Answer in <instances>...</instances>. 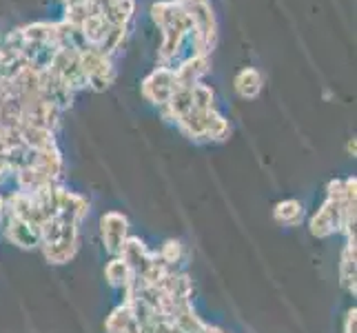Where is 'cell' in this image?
Masks as SVG:
<instances>
[{
  "label": "cell",
  "mask_w": 357,
  "mask_h": 333,
  "mask_svg": "<svg viewBox=\"0 0 357 333\" xmlns=\"http://www.w3.org/2000/svg\"><path fill=\"white\" fill-rule=\"evenodd\" d=\"M176 87H178L176 71L158 67L155 71H151L149 76L142 80V96L149 103H153L158 107H165Z\"/></svg>",
  "instance_id": "6da1fadb"
},
{
  "label": "cell",
  "mask_w": 357,
  "mask_h": 333,
  "mask_svg": "<svg viewBox=\"0 0 357 333\" xmlns=\"http://www.w3.org/2000/svg\"><path fill=\"white\" fill-rule=\"evenodd\" d=\"M100 231H102V240H105V249L109 253L118 256L122 242L127 240L129 233V220L118 214V212H109L100 220Z\"/></svg>",
  "instance_id": "7a4b0ae2"
},
{
  "label": "cell",
  "mask_w": 357,
  "mask_h": 333,
  "mask_svg": "<svg viewBox=\"0 0 357 333\" xmlns=\"http://www.w3.org/2000/svg\"><path fill=\"white\" fill-rule=\"evenodd\" d=\"M342 209L344 205L335 202V200H324V205L317 209V214L311 218V233L317 238H328L331 233L340 231L342 225Z\"/></svg>",
  "instance_id": "3957f363"
},
{
  "label": "cell",
  "mask_w": 357,
  "mask_h": 333,
  "mask_svg": "<svg viewBox=\"0 0 357 333\" xmlns=\"http://www.w3.org/2000/svg\"><path fill=\"white\" fill-rule=\"evenodd\" d=\"M118 258H122V260H125V262L129 265V269L133 271L135 276H142V274H144V269L149 267L153 253H151L149 249H146L144 242H142L140 238L127 236V240L122 242V246H120Z\"/></svg>",
  "instance_id": "277c9868"
},
{
  "label": "cell",
  "mask_w": 357,
  "mask_h": 333,
  "mask_svg": "<svg viewBox=\"0 0 357 333\" xmlns=\"http://www.w3.org/2000/svg\"><path fill=\"white\" fill-rule=\"evenodd\" d=\"M7 238L22 246V249H33V246H40V227L31 225V222H24L20 218L9 216L7 227H5Z\"/></svg>",
  "instance_id": "5b68a950"
},
{
  "label": "cell",
  "mask_w": 357,
  "mask_h": 333,
  "mask_svg": "<svg viewBox=\"0 0 357 333\" xmlns=\"http://www.w3.org/2000/svg\"><path fill=\"white\" fill-rule=\"evenodd\" d=\"M193 109V96H191V87H184V84H178V87L174 89V94H171L169 103L165 107H160V111H162V116L171 122H178L189 114V111Z\"/></svg>",
  "instance_id": "8992f818"
},
{
  "label": "cell",
  "mask_w": 357,
  "mask_h": 333,
  "mask_svg": "<svg viewBox=\"0 0 357 333\" xmlns=\"http://www.w3.org/2000/svg\"><path fill=\"white\" fill-rule=\"evenodd\" d=\"M49 182H58L60 174H63V156H60L58 147H47L33 154V165Z\"/></svg>",
  "instance_id": "52a82bcc"
},
{
  "label": "cell",
  "mask_w": 357,
  "mask_h": 333,
  "mask_svg": "<svg viewBox=\"0 0 357 333\" xmlns=\"http://www.w3.org/2000/svg\"><path fill=\"white\" fill-rule=\"evenodd\" d=\"M208 69H211V60L208 56H193L176 69V80L178 84L184 87H193L195 82H200L202 76H206Z\"/></svg>",
  "instance_id": "ba28073f"
},
{
  "label": "cell",
  "mask_w": 357,
  "mask_h": 333,
  "mask_svg": "<svg viewBox=\"0 0 357 333\" xmlns=\"http://www.w3.org/2000/svg\"><path fill=\"white\" fill-rule=\"evenodd\" d=\"M105 327L109 333H138V329H140L129 309V304H125V302L112 311V316L107 318Z\"/></svg>",
  "instance_id": "9c48e42d"
},
{
  "label": "cell",
  "mask_w": 357,
  "mask_h": 333,
  "mask_svg": "<svg viewBox=\"0 0 357 333\" xmlns=\"http://www.w3.org/2000/svg\"><path fill=\"white\" fill-rule=\"evenodd\" d=\"M89 212V202L82 198V195L78 193H71L67 189L60 191V209H58V214H63L67 218H73V220H82L84 216H87Z\"/></svg>",
  "instance_id": "30bf717a"
},
{
  "label": "cell",
  "mask_w": 357,
  "mask_h": 333,
  "mask_svg": "<svg viewBox=\"0 0 357 333\" xmlns=\"http://www.w3.org/2000/svg\"><path fill=\"white\" fill-rule=\"evenodd\" d=\"M206 120H208V111H200V109H191L187 116H184L178 127L184 135H189L193 140H202L204 131H206Z\"/></svg>",
  "instance_id": "8fae6325"
},
{
  "label": "cell",
  "mask_w": 357,
  "mask_h": 333,
  "mask_svg": "<svg viewBox=\"0 0 357 333\" xmlns=\"http://www.w3.org/2000/svg\"><path fill=\"white\" fill-rule=\"evenodd\" d=\"M22 145H27L29 149L33 151H40L47 149V147H56V138H54V131L43 129V127H22Z\"/></svg>",
  "instance_id": "7c38bea8"
},
{
  "label": "cell",
  "mask_w": 357,
  "mask_h": 333,
  "mask_svg": "<svg viewBox=\"0 0 357 333\" xmlns=\"http://www.w3.org/2000/svg\"><path fill=\"white\" fill-rule=\"evenodd\" d=\"M236 91L242 98H255L262 91V76L253 67L242 69L236 76Z\"/></svg>",
  "instance_id": "4fadbf2b"
},
{
  "label": "cell",
  "mask_w": 357,
  "mask_h": 333,
  "mask_svg": "<svg viewBox=\"0 0 357 333\" xmlns=\"http://www.w3.org/2000/svg\"><path fill=\"white\" fill-rule=\"evenodd\" d=\"M340 280H342V287L355 295V242H347V246H344V251H342Z\"/></svg>",
  "instance_id": "5bb4252c"
},
{
  "label": "cell",
  "mask_w": 357,
  "mask_h": 333,
  "mask_svg": "<svg viewBox=\"0 0 357 333\" xmlns=\"http://www.w3.org/2000/svg\"><path fill=\"white\" fill-rule=\"evenodd\" d=\"M105 276H107V282L112 287H120V289H125L129 282L135 278V274L129 269V265L122 260V258H114L112 262L107 265V269H105Z\"/></svg>",
  "instance_id": "9a60e30c"
},
{
  "label": "cell",
  "mask_w": 357,
  "mask_h": 333,
  "mask_svg": "<svg viewBox=\"0 0 357 333\" xmlns=\"http://www.w3.org/2000/svg\"><path fill=\"white\" fill-rule=\"evenodd\" d=\"M78 251V242H54V244H43V253L49 262L54 265H65L69 262Z\"/></svg>",
  "instance_id": "2e32d148"
},
{
  "label": "cell",
  "mask_w": 357,
  "mask_h": 333,
  "mask_svg": "<svg viewBox=\"0 0 357 333\" xmlns=\"http://www.w3.org/2000/svg\"><path fill=\"white\" fill-rule=\"evenodd\" d=\"M80 29L84 34V38H87L89 47H98V45L102 43L105 34L109 29V22L102 16H87V20L82 22Z\"/></svg>",
  "instance_id": "e0dca14e"
},
{
  "label": "cell",
  "mask_w": 357,
  "mask_h": 333,
  "mask_svg": "<svg viewBox=\"0 0 357 333\" xmlns=\"http://www.w3.org/2000/svg\"><path fill=\"white\" fill-rule=\"evenodd\" d=\"M229 120L220 114L218 109L208 111V120H206V131H204V138L208 140H225L229 135Z\"/></svg>",
  "instance_id": "ac0fdd59"
},
{
  "label": "cell",
  "mask_w": 357,
  "mask_h": 333,
  "mask_svg": "<svg viewBox=\"0 0 357 333\" xmlns=\"http://www.w3.org/2000/svg\"><path fill=\"white\" fill-rule=\"evenodd\" d=\"M273 216L278 222H282V225H298L304 216V212H302V205L298 200H284V202L275 205Z\"/></svg>",
  "instance_id": "d6986e66"
},
{
  "label": "cell",
  "mask_w": 357,
  "mask_h": 333,
  "mask_svg": "<svg viewBox=\"0 0 357 333\" xmlns=\"http://www.w3.org/2000/svg\"><path fill=\"white\" fill-rule=\"evenodd\" d=\"M24 40L27 43H52L54 40V22H31L22 27ZM56 47V45H54Z\"/></svg>",
  "instance_id": "ffe728a7"
},
{
  "label": "cell",
  "mask_w": 357,
  "mask_h": 333,
  "mask_svg": "<svg viewBox=\"0 0 357 333\" xmlns=\"http://www.w3.org/2000/svg\"><path fill=\"white\" fill-rule=\"evenodd\" d=\"M191 96H193V109H200V111L215 109V94L208 84L195 82L191 87Z\"/></svg>",
  "instance_id": "44dd1931"
},
{
  "label": "cell",
  "mask_w": 357,
  "mask_h": 333,
  "mask_svg": "<svg viewBox=\"0 0 357 333\" xmlns=\"http://www.w3.org/2000/svg\"><path fill=\"white\" fill-rule=\"evenodd\" d=\"M158 258H160V260H162L167 267L176 269V265L182 260V244H180L178 240H167V242L162 244V249H160Z\"/></svg>",
  "instance_id": "7402d4cb"
},
{
  "label": "cell",
  "mask_w": 357,
  "mask_h": 333,
  "mask_svg": "<svg viewBox=\"0 0 357 333\" xmlns=\"http://www.w3.org/2000/svg\"><path fill=\"white\" fill-rule=\"evenodd\" d=\"M87 3V0H84ZM73 5V7H65V22L71 24V27H82V22L87 20L89 11H87V5Z\"/></svg>",
  "instance_id": "603a6c76"
},
{
  "label": "cell",
  "mask_w": 357,
  "mask_h": 333,
  "mask_svg": "<svg viewBox=\"0 0 357 333\" xmlns=\"http://www.w3.org/2000/svg\"><path fill=\"white\" fill-rule=\"evenodd\" d=\"M114 5L125 14L127 18L133 16V9H135V0H114Z\"/></svg>",
  "instance_id": "cb8c5ba5"
},
{
  "label": "cell",
  "mask_w": 357,
  "mask_h": 333,
  "mask_svg": "<svg viewBox=\"0 0 357 333\" xmlns=\"http://www.w3.org/2000/svg\"><path fill=\"white\" fill-rule=\"evenodd\" d=\"M355 325H357V311L351 309L347 313V320H344V333H355Z\"/></svg>",
  "instance_id": "d4e9b609"
},
{
  "label": "cell",
  "mask_w": 357,
  "mask_h": 333,
  "mask_svg": "<svg viewBox=\"0 0 357 333\" xmlns=\"http://www.w3.org/2000/svg\"><path fill=\"white\" fill-rule=\"evenodd\" d=\"M84 0H63V5L65 7H73V5H82Z\"/></svg>",
  "instance_id": "484cf974"
},
{
  "label": "cell",
  "mask_w": 357,
  "mask_h": 333,
  "mask_svg": "<svg viewBox=\"0 0 357 333\" xmlns=\"http://www.w3.org/2000/svg\"><path fill=\"white\" fill-rule=\"evenodd\" d=\"M202 333H225V331H222V329H218V327H208V325H206Z\"/></svg>",
  "instance_id": "4316f807"
},
{
  "label": "cell",
  "mask_w": 357,
  "mask_h": 333,
  "mask_svg": "<svg viewBox=\"0 0 357 333\" xmlns=\"http://www.w3.org/2000/svg\"><path fill=\"white\" fill-rule=\"evenodd\" d=\"M5 209H7V205H5V198H3V195H0V216H3Z\"/></svg>",
  "instance_id": "83f0119b"
},
{
  "label": "cell",
  "mask_w": 357,
  "mask_h": 333,
  "mask_svg": "<svg viewBox=\"0 0 357 333\" xmlns=\"http://www.w3.org/2000/svg\"><path fill=\"white\" fill-rule=\"evenodd\" d=\"M176 3L184 7V5H191V3H195V0H176Z\"/></svg>",
  "instance_id": "f1b7e54d"
},
{
  "label": "cell",
  "mask_w": 357,
  "mask_h": 333,
  "mask_svg": "<svg viewBox=\"0 0 357 333\" xmlns=\"http://www.w3.org/2000/svg\"><path fill=\"white\" fill-rule=\"evenodd\" d=\"M349 151H351V154H355V140H351V142H349Z\"/></svg>",
  "instance_id": "f546056e"
},
{
  "label": "cell",
  "mask_w": 357,
  "mask_h": 333,
  "mask_svg": "<svg viewBox=\"0 0 357 333\" xmlns=\"http://www.w3.org/2000/svg\"><path fill=\"white\" fill-rule=\"evenodd\" d=\"M112 3H114V0H112Z\"/></svg>",
  "instance_id": "4dcf8cb0"
}]
</instances>
